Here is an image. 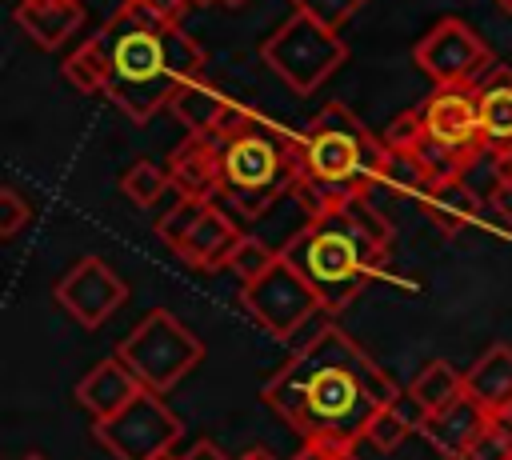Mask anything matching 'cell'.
I'll list each match as a JSON object with an SVG mask.
<instances>
[{"mask_svg": "<svg viewBox=\"0 0 512 460\" xmlns=\"http://www.w3.org/2000/svg\"><path fill=\"white\" fill-rule=\"evenodd\" d=\"M260 396L304 444L356 448L368 436L372 416L404 392L364 344L344 328L324 324L264 380Z\"/></svg>", "mask_w": 512, "mask_h": 460, "instance_id": "cell-1", "label": "cell"}, {"mask_svg": "<svg viewBox=\"0 0 512 460\" xmlns=\"http://www.w3.org/2000/svg\"><path fill=\"white\" fill-rule=\"evenodd\" d=\"M96 44L108 64L104 96L132 124H148L184 80L204 72V48L180 20H164L140 0H124L96 32Z\"/></svg>", "mask_w": 512, "mask_h": 460, "instance_id": "cell-2", "label": "cell"}, {"mask_svg": "<svg viewBox=\"0 0 512 460\" xmlns=\"http://www.w3.org/2000/svg\"><path fill=\"white\" fill-rule=\"evenodd\" d=\"M280 256L296 264V272L316 288L324 312H340L388 264L392 224L372 204V196H356L324 216H308Z\"/></svg>", "mask_w": 512, "mask_h": 460, "instance_id": "cell-3", "label": "cell"}, {"mask_svg": "<svg viewBox=\"0 0 512 460\" xmlns=\"http://www.w3.org/2000/svg\"><path fill=\"white\" fill-rule=\"evenodd\" d=\"M388 148L344 100H328L300 132V176L292 196L304 216H324L356 196H376Z\"/></svg>", "mask_w": 512, "mask_h": 460, "instance_id": "cell-4", "label": "cell"}, {"mask_svg": "<svg viewBox=\"0 0 512 460\" xmlns=\"http://www.w3.org/2000/svg\"><path fill=\"white\" fill-rule=\"evenodd\" d=\"M216 144H220V192L216 196L228 200L236 212L260 216L296 188L300 136L276 128L260 112H248V120Z\"/></svg>", "mask_w": 512, "mask_h": 460, "instance_id": "cell-5", "label": "cell"}, {"mask_svg": "<svg viewBox=\"0 0 512 460\" xmlns=\"http://www.w3.org/2000/svg\"><path fill=\"white\" fill-rule=\"evenodd\" d=\"M116 356L136 372V380L164 396L172 392L200 360H204V344L200 336L176 320L168 308H152L120 344H116Z\"/></svg>", "mask_w": 512, "mask_h": 460, "instance_id": "cell-6", "label": "cell"}, {"mask_svg": "<svg viewBox=\"0 0 512 460\" xmlns=\"http://www.w3.org/2000/svg\"><path fill=\"white\" fill-rule=\"evenodd\" d=\"M260 56H264V64H268L292 92L308 96V92H316V88L348 60V44H344L332 28L316 24L312 16L292 12V16L264 40Z\"/></svg>", "mask_w": 512, "mask_h": 460, "instance_id": "cell-7", "label": "cell"}, {"mask_svg": "<svg viewBox=\"0 0 512 460\" xmlns=\"http://www.w3.org/2000/svg\"><path fill=\"white\" fill-rule=\"evenodd\" d=\"M92 436L96 444L108 448L112 460H164L180 444L184 428H180V416L164 404V396L144 388L120 412L96 420Z\"/></svg>", "mask_w": 512, "mask_h": 460, "instance_id": "cell-8", "label": "cell"}, {"mask_svg": "<svg viewBox=\"0 0 512 460\" xmlns=\"http://www.w3.org/2000/svg\"><path fill=\"white\" fill-rule=\"evenodd\" d=\"M412 60L436 88H476L496 64L488 40L456 16H444L440 24H432L416 40Z\"/></svg>", "mask_w": 512, "mask_h": 460, "instance_id": "cell-9", "label": "cell"}, {"mask_svg": "<svg viewBox=\"0 0 512 460\" xmlns=\"http://www.w3.org/2000/svg\"><path fill=\"white\" fill-rule=\"evenodd\" d=\"M240 300L248 308V316L276 340H288L292 332H300L324 304L316 296V288L296 272V264H288L284 256H276V264L256 276L252 284L240 288Z\"/></svg>", "mask_w": 512, "mask_h": 460, "instance_id": "cell-10", "label": "cell"}, {"mask_svg": "<svg viewBox=\"0 0 512 460\" xmlns=\"http://www.w3.org/2000/svg\"><path fill=\"white\" fill-rule=\"evenodd\" d=\"M56 304L88 332H96L124 300H128V284L108 268V260L100 256H80L52 288Z\"/></svg>", "mask_w": 512, "mask_h": 460, "instance_id": "cell-11", "label": "cell"}, {"mask_svg": "<svg viewBox=\"0 0 512 460\" xmlns=\"http://www.w3.org/2000/svg\"><path fill=\"white\" fill-rule=\"evenodd\" d=\"M492 424V416L468 396V392H460L448 408H440V412H428L424 420H420V436L444 456V460H464L468 456V448L480 440V432Z\"/></svg>", "mask_w": 512, "mask_h": 460, "instance_id": "cell-12", "label": "cell"}, {"mask_svg": "<svg viewBox=\"0 0 512 460\" xmlns=\"http://www.w3.org/2000/svg\"><path fill=\"white\" fill-rule=\"evenodd\" d=\"M164 164H168V176H172L176 196L216 200V192H220V144L208 132H188L172 148V156Z\"/></svg>", "mask_w": 512, "mask_h": 460, "instance_id": "cell-13", "label": "cell"}, {"mask_svg": "<svg viewBox=\"0 0 512 460\" xmlns=\"http://www.w3.org/2000/svg\"><path fill=\"white\" fill-rule=\"evenodd\" d=\"M140 392H144V384L136 380V372H132L120 356L100 360V364L76 384V400H80V408L92 412V420H104V416L120 412V408L132 404Z\"/></svg>", "mask_w": 512, "mask_h": 460, "instance_id": "cell-14", "label": "cell"}, {"mask_svg": "<svg viewBox=\"0 0 512 460\" xmlns=\"http://www.w3.org/2000/svg\"><path fill=\"white\" fill-rule=\"evenodd\" d=\"M240 240H244V232L232 224V216H228L220 204H212V208L204 212V220L196 224V232H192V236L184 240V248L176 252V260L188 264V268H196V272L228 268V260H232V252H236Z\"/></svg>", "mask_w": 512, "mask_h": 460, "instance_id": "cell-15", "label": "cell"}, {"mask_svg": "<svg viewBox=\"0 0 512 460\" xmlns=\"http://www.w3.org/2000/svg\"><path fill=\"white\" fill-rule=\"evenodd\" d=\"M16 24L36 48H60L84 24L80 0H16Z\"/></svg>", "mask_w": 512, "mask_h": 460, "instance_id": "cell-16", "label": "cell"}, {"mask_svg": "<svg viewBox=\"0 0 512 460\" xmlns=\"http://www.w3.org/2000/svg\"><path fill=\"white\" fill-rule=\"evenodd\" d=\"M420 212L436 224L440 236H460L464 228L480 220V196L468 188L464 176H448V180H436L420 196Z\"/></svg>", "mask_w": 512, "mask_h": 460, "instance_id": "cell-17", "label": "cell"}, {"mask_svg": "<svg viewBox=\"0 0 512 460\" xmlns=\"http://www.w3.org/2000/svg\"><path fill=\"white\" fill-rule=\"evenodd\" d=\"M476 108H480L488 156L500 160L504 152H512V72L508 68H492L476 84Z\"/></svg>", "mask_w": 512, "mask_h": 460, "instance_id": "cell-18", "label": "cell"}, {"mask_svg": "<svg viewBox=\"0 0 512 460\" xmlns=\"http://www.w3.org/2000/svg\"><path fill=\"white\" fill-rule=\"evenodd\" d=\"M464 392L488 416H500L512 404V348L508 344H492L480 360H472V368L464 372Z\"/></svg>", "mask_w": 512, "mask_h": 460, "instance_id": "cell-19", "label": "cell"}, {"mask_svg": "<svg viewBox=\"0 0 512 460\" xmlns=\"http://www.w3.org/2000/svg\"><path fill=\"white\" fill-rule=\"evenodd\" d=\"M228 108H232V100H228L212 80H204V76L184 80V84L172 92V100H168V112H172L188 132H212V128L224 120Z\"/></svg>", "mask_w": 512, "mask_h": 460, "instance_id": "cell-20", "label": "cell"}, {"mask_svg": "<svg viewBox=\"0 0 512 460\" xmlns=\"http://www.w3.org/2000/svg\"><path fill=\"white\" fill-rule=\"evenodd\" d=\"M460 392H464V372H460V368H452L448 360H428V364L412 376V384L404 388L408 404H412V408H420L424 416H428V412L448 408Z\"/></svg>", "mask_w": 512, "mask_h": 460, "instance_id": "cell-21", "label": "cell"}, {"mask_svg": "<svg viewBox=\"0 0 512 460\" xmlns=\"http://www.w3.org/2000/svg\"><path fill=\"white\" fill-rule=\"evenodd\" d=\"M60 72H64V80H68L76 92H84V96H104V88H108V64H104V52H100L96 36L84 40V44H76V48L64 56Z\"/></svg>", "mask_w": 512, "mask_h": 460, "instance_id": "cell-22", "label": "cell"}, {"mask_svg": "<svg viewBox=\"0 0 512 460\" xmlns=\"http://www.w3.org/2000/svg\"><path fill=\"white\" fill-rule=\"evenodd\" d=\"M120 192H124L136 208H152V204H160L164 192H176V188H172L168 164H156V160L140 156V160H132V164L124 168V176H120Z\"/></svg>", "mask_w": 512, "mask_h": 460, "instance_id": "cell-23", "label": "cell"}, {"mask_svg": "<svg viewBox=\"0 0 512 460\" xmlns=\"http://www.w3.org/2000/svg\"><path fill=\"white\" fill-rule=\"evenodd\" d=\"M404 396L396 400V404H388V408H380L376 416H372V424H368V444L372 448H380V452H396L404 440H408V432L412 428H420V420H424V412L420 408H412V412H404Z\"/></svg>", "mask_w": 512, "mask_h": 460, "instance_id": "cell-24", "label": "cell"}, {"mask_svg": "<svg viewBox=\"0 0 512 460\" xmlns=\"http://www.w3.org/2000/svg\"><path fill=\"white\" fill-rule=\"evenodd\" d=\"M212 204H216V200H204V196H180V200L156 220V236H160V244H168L172 252H180L184 240L196 232V224L204 220V212H208Z\"/></svg>", "mask_w": 512, "mask_h": 460, "instance_id": "cell-25", "label": "cell"}, {"mask_svg": "<svg viewBox=\"0 0 512 460\" xmlns=\"http://www.w3.org/2000/svg\"><path fill=\"white\" fill-rule=\"evenodd\" d=\"M380 140H384V148L392 152V156H412V160H420L424 164V148H428V136H424V120H420V108H408V112H400L384 132H380ZM428 168V164H424Z\"/></svg>", "mask_w": 512, "mask_h": 460, "instance_id": "cell-26", "label": "cell"}, {"mask_svg": "<svg viewBox=\"0 0 512 460\" xmlns=\"http://www.w3.org/2000/svg\"><path fill=\"white\" fill-rule=\"evenodd\" d=\"M276 256H280V252H272L264 240H256V236H244V240L236 244L232 260H228V268L240 276V284H252L256 276H264V272L276 264Z\"/></svg>", "mask_w": 512, "mask_h": 460, "instance_id": "cell-27", "label": "cell"}, {"mask_svg": "<svg viewBox=\"0 0 512 460\" xmlns=\"http://www.w3.org/2000/svg\"><path fill=\"white\" fill-rule=\"evenodd\" d=\"M288 4H292V12H304V16H312L316 24L340 32V24L352 20L368 0H288Z\"/></svg>", "mask_w": 512, "mask_h": 460, "instance_id": "cell-28", "label": "cell"}, {"mask_svg": "<svg viewBox=\"0 0 512 460\" xmlns=\"http://www.w3.org/2000/svg\"><path fill=\"white\" fill-rule=\"evenodd\" d=\"M464 460H512V424L492 416V424L480 432V440L468 448Z\"/></svg>", "mask_w": 512, "mask_h": 460, "instance_id": "cell-29", "label": "cell"}, {"mask_svg": "<svg viewBox=\"0 0 512 460\" xmlns=\"http://www.w3.org/2000/svg\"><path fill=\"white\" fill-rule=\"evenodd\" d=\"M28 220H32V204H28L12 184H4V188H0V236L12 240Z\"/></svg>", "mask_w": 512, "mask_h": 460, "instance_id": "cell-30", "label": "cell"}, {"mask_svg": "<svg viewBox=\"0 0 512 460\" xmlns=\"http://www.w3.org/2000/svg\"><path fill=\"white\" fill-rule=\"evenodd\" d=\"M488 208L504 220V224H512V168H504V164H496V184L488 188Z\"/></svg>", "mask_w": 512, "mask_h": 460, "instance_id": "cell-31", "label": "cell"}, {"mask_svg": "<svg viewBox=\"0 0 512 460\" xmlns=\"http://www.w3.org/2000/svg\"><path fill=\"white\" fill-rule=\"evenodd\" d=\"M292 460H356V448H336V444H304Z\"/></svg>", "mask_w": 512, "mask_h": 460, "instance_id": "cell-32", "label": "cell"}, {"mask_svg": "<svg viewBox=\"0 0 512 460\" xmlns=\"http://www.w3.org/2000/svg\"><path fill=\"white\" fill-rule=\"evenodd\" d=\"M176 460H232V456H228L220 444H212V440H196V444H192L184 456H176Z\"/></svg>", "mask_w": 512, "mask_h": 460, "instance_id": "cell-33", "label": "cell"}, {"mask_svg": "<svg viewBox=\"0 0 512 460\" xmlns=\"http://www.w3.org/2000/svg\"><path fill=\"white\" fill-rule=\"evenodd\" d=\"M236 460H276V456H272L268 448H248V452H244V456H236Z\"/></svg>", "mask_w": 512, "mask_h": 460, "instance_id": "cell-34", "label": "cell"}, {"mask_svg": "<svg viewBox=\"0 0 512 460\" xmlns=\"http://www.w3.org/2000/svg\"><path fill=\"white\" fill-rule=\"evenodd\" d=\"M496 4H500V12H508V16H512V0H496Z\"/></svg>", "mask_w": 512, "mask_h": 460, "instance_id": "cell-35", "label": "cell"}, {"mask_svg": "<svg viewBox=\"0 0 512 460\" xmlns=\"http://www.w3.org/2000/svg\"><path fill=\"white\" fill-rule=\"evenodd\" d=\"M224 8H240V4H248V0H220Z\"/></svg>", "mask_w": 512, "mask_h": 460, "instance_id": "cell-36", "label": "cell"}, {"mask_svg": "<svg viewBox=\"0 0 512 460\" xmlns=\"http://www.w3.org/2000/svg\"><path fill=\"white\" fill-rule=\"evenodd\" d=\"M496 164H504V168H512V152H504V156H500Z\"/></svg>", "mask_w": 512, "mask_h": 460, "instance_id": "cell-37", "label": "cell"}, {"mask_svg": "<svg viewBox=\"0 0 512 460\" xmlns=\"http://www.w3.org/2000/svg\"><path fill=\"white\" fill-rule=\"evenodd\" d=\"M24 460H48V456H40V452H28V456H24Z\"/></svg>", "mask_w": 512, "mask_h": 460, "instance_id": "cell-38", "label": "cell"}, {"mask_svg": "<svg viewBox=\"0 0 512 460\" xmlns=\"http://www.w3.org/2000/svg\"><path fill=\"white\" fill-rule=\"evenodd\" d=\"M164 460H176V456H164Z\"/></svg>", "mask_w": 512, "mask_h": 460, "instance_id": "cell-39", "label": "cell"}]
</instances>
